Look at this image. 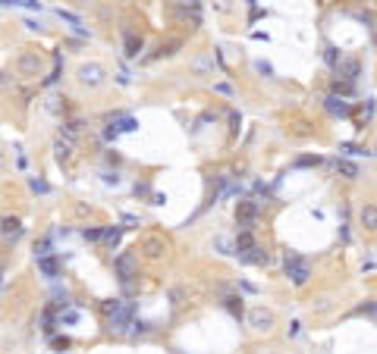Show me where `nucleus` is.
<instances>
[{
  "label": "nucleus",
  "instance_id": "412c9836",
  "mask_svg": "<svg viewBox=\"0 0 377 354\" xmlns=\"http://www.w3.org/2000/svg\"><path fill=\"white\" fill-rule=\"evenodd\" d=\"M116 129H119V132H135V129H139V123H135L132 116H123V119L116 123Z\"/></svg>",
  "mask_w": 377,
  "mask_h": 354
},
{
  "label": "nucleus",
  "instance_id": "f8f14e48",
  "mask_svg": "<svg viewBox=\"0 0 377 354\" xmlns=\"http://www.w3.org/2000/svg\"><path fill=\"white\" fill-rule=\"evenodd\" d=\"M19 72L22 75H35L38 72V54H25L19 60Z\"/></svg>",
  "mask_w": 377,
  "mask_h": 354
},
{
  "label": "nucleus",
  "instance_id": "f03ea898",
  "mask_svg": "<svg viewBox=\"0 0 377 354\" xmlns=\"http://www.w3.org/2000/svg\"><path fill=\"white\" fill-rule=\"evenodd\" d=\"M236 220H239V226H242V229H255L252 223L258 220V201H239Z\"/></svg>",
  "mask_w": 377,
  "mask_h": 354
},
{
  "label": "nucleus",
  "instance_id": "bb28decb",
  "mask_svg": "<svg viewBox=\"0 0 377 354\" xmlns=\"http://www.w3.org/2000/svg\"><path fill=\"white\" fill-rule=\"evenodd\" d=\"M82 235L88 238V241H98V238H104V232H101V229H85Z\"/></svg>",
  "mask_w": 377,
  "mask_h": 354
},
{
  "label": "nucleus",
  "instance_id": "c85d7f7f",
  "mask_svg": "<svg viewBox=\"0 0 377 354\" xmlns=\"http://www.w3.org/2000/svg\"><path fill=\"white\" fill-rule=\"evenodd\" d=\"M0 169H3V154H0Z\"/></svg>",
  "mask_w": 377,
  "mask_h": 354
},
{
  "label": "nucleus",
  "instance_id": "f257e3e1",
  "mask_svg": "<svg viewBox=\"0 0 377 354\" xmlns=\"http://www.w3.org/2000/svg\"><path fill=\"white\" fill-rule=\"evenodd\" d=\"M286 276L296 282V286H305L308 276H311V270H308V263L302 260V257L293 254V257H286Z\"/></svg>",
  "mask_w": 377,
  "mask_h": 354
},
{
  "label": "nucleus",
  "instance_id": "0eeeda50",
  "mask_svg": "<svg viewBox=\"0 0 377 354\" xmlns=\"http://www.w3.org/2000/svg\"><path fill=\"white\" fill-rule=\"evenodd\" d=\"M0 235L10 238V241H16V238L22 235V223L16 220V217H3V220H0Z\"/></svg>",
  "mask_w": 377,
  "mask_h": 354
},
{
  "label": "nucleus",
  "instance_id": "2eb2a0df",
  "mask_svg": "<svg viewBox=\"0 0 377 354\" xmlns=\"http://www.w3.org/2000/svg\"><path fill=\"white\" fill-rule=\"evenodd\" d=\"M38 266H41V273H44V276H57V270H60V266H57V260H54V257H38Z\"/></svg>",
  "mask_w": 377,
  "mask_h": 354
},
{
  "label": "nucleus",
  "instance_id": "dca6fc26",
  "mask_svg": "<svg viewBox=\"0 0 377 354\" xmlns=\"http://www.w3.org/2000/svg\"><path fill=\"white\" fill-rule=\"evenodd\" d=\"M242 257H245L248 263H267V251H264V248H258V245H255L248 254H242Z\"/></svg>",
  "mask_w": 377,
  "mask_h": 354
},
{
  "label": "nucleus",
  "instance_id": "a211bd4d",
  "mask_svg": "<svg viewBox=\"0 0 377 354\" xmlns=\"http://www.w3.org/2000/svg\"><path fill=\"white\" fill-rule=\"evenodd\" d=\"M57 16H60L63 22H70L75 32H82V22H79V16H75V13H70V10H57Z\"/></svg>",
  "mask_w": 377,
  "mask_h": 354
},
{
  "label": "nucleus",
  "instance_id": "7ed1b4c3",
  "mask_svg": "<svg viewBox=\"0 0 377 354\" xmlns=\"http://www.w3.org/2000/svg\"><path fill=\"white\" fill-rule=\"evenodd\" d=\"M79 82L88 85V88H98V85L104 82V69H101L98 63H82L79 66Z\"/></svg>",
  "mask_w": 377,
  "mask_h": 354
},
{
  "label": "nucleus",
  "instance_id": "9b49d317",
  "mask_svg": "<svg viewBox=\"0 0 377 354\" xmlns=\"http://www.w3.org/2000/svg\"><path fill=\"white\" fill-rule=\"evenodd\" d=\"M327 110H330L333 116H346L349 113V103L342 100V97H337V94H330V97H327Z\"/></svg>",
  "mask_w": 377,
  "mask_h": 354
},
{
  "label": "nucleus",
  "instance_id": "6e6552de",
  "mask_svg": "<svg viewBox=\"0 0 377 354\" xmlns=\"http://www.w3.org/2000/svg\"><path fill=\"white\" fill-rule=\"evenodd\" d=\"M358 220H362L365 229L377 232V204H362V213H358Z\"/></svg>",
  "mask_w": 377,
  "mask_h": 354
},
{
  "label": "nucleus",
  "instance_id": "1a4fd4ad",
  "mask_svg": "<svg viewBox=\"0 0 377 354\" xmlns=\"http://www.w3.org/2000/svg\"><path fill=\"white\" fill-rule=\"evenodd\" d=\"M145 254L151 257V260H157L160 254H164V241H160L157 235H151V238H145Z\"/></svg>",
  "mask_w": 377,
  "mask_h": 354
},
{
  "label": "nucleus",
  "instance_id": "6ab92c4d",
  "mask_svg": "<svg viewBox=\"0 0 377 354\" xmlns=\"http://www.w3.org/2000/svg\"><path fill=\"white\" fill-rule=\"evenodd\" d=\"M73 157V148H70V141H57V160L63 163V160H70Z\"/></svg>",
  "mask_w": 377,
  "mask_h": 354
},
{
  "label": "nucleus",
  "instance_id": "ddd939ff",
  "mask_svg": "<svg viewBox=\"0 0 377 354\" xmlns=\"http://www.w3.org/2000/svg\"><path fill=\"white\" fill-rule=\"evenodd\" d=\"M142 54V38H135L132 32H126V57H139Z\"/></svg>",
  "mask_w": 377,
  "mask_h": 354
},
{
  "label": "nucleus",
  "instance_id": "423d86ee",
  "mask_svg": "<svg viewBox=\"0 0 377 354\" xmlns=\"http://www.w3.org/2000/svg\"><path fill=\"white\" fill-rule=\"evenodd\" d=\"M104 314L110 317L113 323H126V317H129V310L123 307V301L119 298H110V301H104Z\"/></svg>",
  "mask_w": 377,
  "mask_h": 354
},
{
  "label": "nucleus",
  "instance_id": "b1692460",
  "mask_svg": "<svg viewBox=\"0 0 377 354\" xmlns=\"http://www.w3.org/2000/svg\"><path fill=\"white\" fill-rule=\"evenodd\" d=\"M44 254H50V241L41 238V241H35V257H44Z\"/></svg>",
  "mask_w": 377,
  "mask_h": 354
},
{
  "label": "nucleus",
  "instance_id": "cd10ccee",
  "mask_svg": "<svg viewBox=\"0 0 377 354\" xmlns=\"http://www.w3.org/2000/svg\"><path fill=\"white\" fill-rule=\"evenodd\" d=\"M327 63H330V66H337V50H333V47L327 50Z\"/></svg>",
  "mask_w": 377,
  "mask_h": 354
},
{
  "label": "nucleus",
  "instance_id": "5701e85b",
  "mask_svg": "<svg viewBox=\"0 0 377 354\" xmlns=\"http://www.w3.org/2000/svg\"><path fill=\"white\" fill-rule=\"evenodd\" d=\"M29 185H32V192H38V194H47V192H50V185L44 182V179H32Z\"/></svg>",
  "mask_w": 377,
  "mask_h": 354
},
{
  "label": "nucleus",
  "instance_id": "a878e982",
  "mask_svg": "<svg viewBox=\"0 0 377 354\" xmlns=\"http://www.w3.org/2000/svg\"><path fill=\"white\" fill-rule=\"evenodd\" d=\"M104 238L110 241V245H116V241H119V226H113V229H107V232H104Z\"/></svg>",
  "mask_w": 377,
  "mask_h": 354
},
{
  "label": "nucleus",
  "instance_id": "f3484780",
  "mask_svg": "<svg viewBox=\"0 0 377 354\" xmlns=\"http://www.w3.org/2000/svg\"><path fill=\"white\" fill-rule=\"evenodd\" d=\"M337 169H339L346 179H355V176H358V166H355V163H349V160H337Z\"/></svg>",
  "mask_w": 377,
  "mask_h": 354
},
{
  "label": "nucleus",
  "instance_id": "aec40b11",
  "mask_svg": "<svg viewBox=\"0 0 377 354\" xmlns=\"http://www.w3.org/2000/svg\"><path fill=\"white\" fill-rule=\"evenodd\" d=\"M296 166H321V157L318 154H305V157L296 160Z\"/></svg>",
  "mask_w": 377,
  "mask_h": 354
},
{
  "label": "nucleus",
  "instance_id": "39448f33",
  "mask_svg": "<svg viewBox=\"0 0 377 354\" xmlns=\"http://www.w3.org/2000/svg\"><path fill=\"white\" fill-rule=\"evenodd\" d=\"M113 266H116V273H119V279H123V282H129V279H132V276H135V273H132V270H135V254H132V251H126V254H119V257H116V263H113Z\"/></svg>",
  "mask_w": 377,
  "mask_h": 354
},
{
  "label": "nucleus",
  "instance_id": "4be33fe9",
  "mask_svg": "<svg viewBox=\"0 0 377 354\" xmlns=\"http://www.w3.org/2000/svg\"><path fill=\"white\" fill-rule=\"evenodd\" d=\"M226 307H229V314H233V317H242V298H226Z\"/></svg>",
  "mask_w": 377,
  "mask_h": 354
},
{
  "label": "nucleus",
  "instance_id": "393cba45",
  "mask_svg": "<svg viewBox=\"0 0 377 354\" xmlns=\"http://www.w3.org/2000/svg\"><path fill=\"white\" fill-rule=\"evenodd\" d=\"M333 91H337V94H349V91H352V82H333Z\"/></svg>",
  "mask_w": 377,
  "mask_h": 354
},
{
  "label": "nucleus",
  "instance_id": "20e7f679",
  "mask_svg": "<svg viewBox=\"0 0 377 354\" xmlns=\"http://www.w3.org/2000/svg\"><path fill=\"white\" fill-rule=\"evenodd\" d=\"M248 323H252L255 332H267L273 326V314H270V310H264V307H252V310H248Z\"/></svg>",
  "mask_w": 377,
  "mask_h": 354
},
{
  "label": "nucleus",
  "instance_id": "4468645a",
  "mask_svg": "<svg viewBox=\"0 0 377 354\" xmlns=\"http://www.w3.org/2000/svg\"><path fill=\"white\" fill-rule=\"evenodd\" d=\"M339 72L346 75L349 82H355V79H358V60H342V63H339Z\"/></svg>",
  "mask_w": 377,
  "mask_h": 354
},
{
  "label": "nucleus",
  "instance_id": "9d476101",
  "mask_svg": "<svg viewBox=\"0 0 377 354\" xmlns=\"http://www.w3.org/2000/svg\"><path fill=\"white\" fill-rule=\"evenodd\" d=\"M255 248V238H252V229H242L239 232V238H236V251L239 254H248Z\"/></svg>",
  "mask_w": 377,
  "mask_h": 354
}]
</instances>
